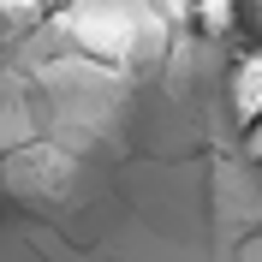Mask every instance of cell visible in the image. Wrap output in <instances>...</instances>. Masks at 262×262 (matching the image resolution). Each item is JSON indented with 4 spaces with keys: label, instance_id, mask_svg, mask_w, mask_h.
Returning <instances> with one entry per match:
<instances>
[{
    "label": "cell",
    "instance_id": "obj_4",
    "mask_svg": "<svg viewBox=\"0 0 262 262\" xmlns=\"http://www.w3.org/2000/svg\"><path fill=\"white\" fill-rule=\"evenodd\" d=\"M245 149H250V161H262V119L245 125Z\"/></svg>",
    "mask_w": 262,
    "mask_h": 262
},
{
    "label": "cell",
    "instance_id": "obj_1",
    "mask_svg": "<svg viewBox=\"0 0 262 262\" xmlns=\"http://www.w3.org/2000/svg\"><path fill=\"white\" fill-rule=\"evenodd\" d=\"M227 107L238 114V125L262 119V48H238L227 66Z\"/></svg>",
    "mask_w": 262,
    "mask_h": 262
},
{
    "label": "cell",
    "instance_id": "obj_2",
    "mask_svg": "<svg viewBox=\"0 0 262 262\" xmlns=\"http://www.w3.org/2000/svg\"><path fill=\"white\" fill-rule=\"evenodd\" d=\"M185 12H191V30L209 36V42H221V36L238 30V0H191Z\"/></svg>",
    "mask_w": 262,
    "mask_h": 262
},
{
    "label": "cell",
    "instance_id": "obj_3",
    "mask_svg": "<svg viewBox=\"0 0 262 262\" xmlns=\"http://www.w3.org/2000/svg\"><path fill=\"white\" fill-rule=\"evenodd\" d=\"M42 12H48V0H6V24H12V30H24V24L42 18Z\"/></svg>",
    "mask_w": 262,
    "mask_h": 262
}]
</instances>
